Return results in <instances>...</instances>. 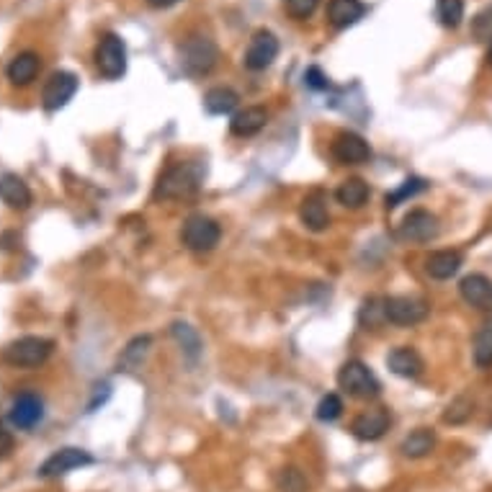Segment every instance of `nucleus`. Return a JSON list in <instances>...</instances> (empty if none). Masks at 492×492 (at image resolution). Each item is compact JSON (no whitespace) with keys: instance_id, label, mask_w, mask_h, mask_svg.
I'll use <instances>...</instances> for the list:
<instances>
[{"instance_id":"cd10ccee","label":"nucleus","mask_w":492,"mask_h":492,"mask_svg":"<svg viewBox=\"0 0 492 492\" xmlns=\"http://www.w3.org/2000/svg\"><path fill=\"white\" fill-rule=\"evenodd\" d=\"M170 332H173V338L178 340L181 351L186 353L191 361H196L199 353H201V338H199V332L191 328L188 323H173Z\"/></svg>"},{"instance_id":"c756f323","label":"nucleus","mask_w":492,"mask_h":492,"mask_svg":"<svg viewBox=\"0 0 492 492\" xmlns=\"http://www.w3.org/2000/svg\"><path fill=\"white\" fill-rule=\"evenodd\" d=\"M428 188V184L418 178V176H413V178H407V181H402L392 193H387V209H395L399 207L402 201H407V199H413V196H418Z\"/></svg>"},{"instance_id":"f03ea898","label":"nucleus","mask_w":492,"mask_h":492,"mask_svg":"<svg viewBox=\"0 0 492 492\" xmlns=\"http://www.w3.org/2000/svg\"><path fill=\"white\" fill-rule=\"evenodd\" d=\"M52 348H54V343L49 338L26 335V338L8 343L0 351V361H5L8 366H16V369H37L52 356Z\"/></svg>"},{"instance_id":"5701e85b","label":"nucleus","mask_w":492,"mask_h":492,"mask_svg":"<svg viewBox=\"0 0 492 492\" xmlns=\"http://www.w3.org/2000/svg\"><path fill=\"white\" fill-rule=\"evenodd\" d=\"M369 184L366 181H361V178H346L338 191H335V199H338V204H343L346 209H361L366 201H369Z\"/></svg>"},{"instance_id":"412c9836","label":"nucleus","mask_w":492,"mask_h":492,"mask_svg":"<svg viewBox=\"0 0 492 492\" xmlns=\"http://www.w3.org/2000/svg\"><path fill=\"white\" fill-rule=\"evenodd\" d=\"M299 219H302V225H305L307 230H312V233H323L328 227L330 211L323 193H309L307 196L305 201H302V207H299Z\"/></svg>"},{"instance_id":"ddd939ff","label":"nucleus","mask_w":492,"mask_h":492,"mask_svg":"<svg viewBox=\"0 0 492 492\" xmlns=\"http://www.w3.org/2000/svg\"><path fill=\"white\" fill-rule=\"evenodd\" d=\"M45 418V402L37 398L34 392H24L13 399L11 410H8V421L19 430H31L37 422Z\"/></svg>"},{"instance_id":"bb28decb","label":"nucleus","mask_w":492,"mask_h":492,"mask_svg":"<svg viewBox=\"0 0 492 492\" xmlns=\"http://www.w3.org/2000/svg\"><path fill=\"white\" fill-rule=\"evenodd\" d=\"M474 364L480 366V369H490L492 366V317L482 325V328L477 330V335H474Z\"/></svg>"},{"instance_id":"2f4dec72","label":"nucleus","mask_w":492,"mask_h":492,"mask_svg":"<svg viewBox=\"0 0 492 492\" xmlns=\"http://www.w3.org/2000/svg\"><path fill=\"white\" fill-rule=\"evenodd\" d=\"M340 415H343V399L338 398L335 392H330V395L320 399V405H317V421L332 422L338 421Z\"/></svg>"},{"instance_id":"c85d7f7f","label":"nucleus","mask_w":492,"mask_h":492,"mask_svg":"<svg viewBox=\"0 0 492 492\" xmlns=\"http://www.w3.org/2000/svg\"><path fill=\"white\" fill-rule=\"evenodd\" d=\"M436 19L444 29H459L464 21V0H439Z\"/></svg>"},{"instance_id":"0eeeda50","label":"nucleus","mask_w":492,"mask_h":492,"mask_svg":"<svg viewBox=\"0 0 492 492\" xmlns=\"http://www.w3.org/2000/svg\"><path fill=\"white\" fill-rule=\"evenodd\" d=\"M78 78L68 70H57L49 75V80L42 88V106L47 111H60L72 101V95L78 94Z\"/></svg>"},{"instance_id":"ea45409f","label":"nucleus","mask_w":492,"mask_h":492,"mask_svg":"<svg viewBox=\"0 0 492 492\" xmlns=\"http://www.w3.org/2000/svg\"><path fill=\"white\" fill-rule=\"evenodd\" d=\"M488 65L492 68V39H490V47H488Z\"/></svg>"},{"instance_id":"f8f14e48","label":"nucleus","mask_w":492,"mask_h":492,"mask_svg":"<svg viewBox=\"0 0 492 492\" xmlns=\"http://www.w3.org/2000/svg\"><path fill=\"white\" fill-rule=\"evenodd\" d=\"M439 219L428 209H413L399 225V237L410 242H428L439 234Z\"/></svg>"},{"instance_id":"4be33fe9","label":"nucleus","mask_w":492,"mask_h":492,"mask_svg":"<svg viewBox=\"0 0 492 492\" xmlns=\"http://www.w3.org/2000/svg\"><path fill=\"white\" fill-rule=\"evenodd\" d=\"M0 199H3L11 209L16 211H24L31 207V191H29V186H26L24 181H21L19 176H13V173H8V176L0 178Z\"/></svg>"},{"instance_id":"4468645a","label":"nucleus","mask_w":492,"mask_h":492,"mask_svg":"<svg viewBox=\"0 0 492 492\" xmlns=\"http://www.w3.org/2000/svg\"><path fill=\"white\" fill-rule=\"evenodd\" d=\"M459 294L469 307L480 312H492V279L485 274H469L459 283Z\"/></svg>"},{"instance_id":"dca6fc26","label":"nucleus","mask_w":492,"mask_h":492,"mask_svg":"<svg viewBox=\"0 0 492 492\" xmlns=\"http://www.w3.org/2000/svg\"><path fill=\"white\" fill-rule=\"evenodd\" d=\"M366 3L361 0H330L328 3V21L332 29L343 31L348 26L358 24L366 16Z\"/></svg>"},{"instance_id":"b1692460","label":"nucleus","mask_w":492,"mask_h":492,"mask_svg":"<svg viewBox=\"0 0 492 492\" xmlns=\"http://www.w3.org/2000/svg\"><path fill=\"white\" fill-rule=\"evenodd\" d=\"M150 346H152L150 335H137L119 356V372H137L144 364L147 353H150Z\"/></svg>"},{"instance_id":"a211bd4d","label":"nucleus","mask_w":492,"mask_h":492,"mask_svg":"<svg viewBox=\"0 0 492 492\" xmlns=\"http://www.w3.org/2000/svg\"><path fill=\"white\" fill-rule=\"evenodd\" d=\"M39 70H42V60H39V54H37V52H21V54H16V57L8 62L5 75H8V80H11L13 86L24 88V86H29V83H34V80H37Z\"/></svg>"},{"instance_id":"f704fd0d","label":"nucleus","mask_w":492,"mask_h":492,"mask_svg":"<svg viewBox=\"0 0 492 492\" xmlns=\"http://www.w3.org/2000/svg\"><path fill=\"white\" fill-rule=\"evenodd\" d=\"M317 3L320 0H286V13L297 21H305L317 11Z\"/></svg>"},{"instance_id":"e433bc0d","label":"nucleus","mask_w":492,"mask_h":492,"mask_svg":"<svg viewBox=\"0 0 492 492\" xmlns=\"http://www.w3.org/2000/svg\"><path fill=\"white\" fill-rule=\"evenodd\" d=\"M474 34L477 37H492V8H488L485 13H480L474 19Z\"/></svg>"},{"instance_id":"58836bf2","label":"nucleus","mask_w":492,"mask_h":492,"mask_svg":"<svg viewBox=\"0 0 492 492\" xmlns=\"http://www.w3.org/2000/svg\"><path fill=\"white\" fill-rule=\"evenodd\" d=\"M176 3H181V0H147V5H152V8H158V11L170 8V5H176Z\"/></svg>"},{"instance_id":"f3484780","label":"nucleus","mask_w":492,"mask_h":492,"mask_svg":"<svg viewBox=\"0 0 492 492\" xmlns=\"http://www.w3.org/2000/svg\"><path fill=\"white\" fill-rule=\"evenodd\" d=\"M464 266V258L459 250H436L425 258V271L430 279L436 282H448L459 274V268Z\"/></svg>"},{"instance_id":"f257e3e1","label":"nucleus","mask_w":492,"mask_h":492,"mask_svg":"<svg viewBox=\"0 0 492 492\" xmlns=\"http://www.w3.org/2000/svg\"><path fill=\"white\" fill-rule=\"evenodd\" d=\"M204 170L196 163H176L165 168L158 186H155V199H188L201 186Z\"/></svg>"},{"instance_id":"393cba45","label":"nucleus","mask_w":492,"mask_h":492,"mask_svg":"<svg viewBox=\"0 0 492 492\" xmlns=\"http://www.w3.org/2000/svg\"><path fill=\"white\" fill-rule=\"evenodd\" d=\"M433 446H436V433H433L430 428H418V430H413V433L399 444V451H402L407 459H422V456H428V454L433 451Z\"/></svg>"},{"instance_id":"39448f33","label":"nucleus","mask_w":492,"mask_h":492,"mask_svg":"<svg viewBox=\"0 0 492 492\" xmlns=\"http://www.w3.org/2000/svg\"><path fill=\"white\" fill-rule=\"evenodd\" d=\"M338 384L346 395H351L356 399H372L381 390L374 372L361 361H346L338 372Z\"/></svg>"},{"instance_id":"9b49d317","label":"nucleus","mask_w":492,"mask_h":492,"mask_svg":"<svg viewBox=\"0 0 492 492\" xmlns=\"http://www.w3.org/2000/svg\"><path fill=\"white\" fill-rule=\"evenodd\" d=\"M330 152L340 165L369 163V158H372L369 142L364 140L361 135H356V132H340L330 144Z\"/></svg>"},{"instance_id":"1a4fd4ad","label":"nucleus","mask_w":492,"mask_h":492,"mask_svg":"<svg viewBox=\"0 0 492 492\" xmlns=\"http://www.w3.org/2000/svg\"><path fill=\"white\" fill-rule=\"evenodd\" d=\"M384 312H387V323L410 328L428 317V305L415 297H390L384 299Z\"/></svg>"},{"instance_id":"423d86ee","label":"nucleus","mask_w":492,"mask_h":492,"mask_svg":"<svg viewBox=\"0 0 492 492\" xmlns=\"http://www.w3.org/2000/svg\"><path fill=\"white\" fill-rule=\"evenodd\" d=\"M95 68L106 80H119L127 72V45L117 34H106L94 52Z\"/></svg>"},{"instance_id":"20e7f679","label":"nucleus","mask_w":492,"mask_h":492,"mask_svg":"<svg viewBox=\"0 0 492 492\" xmlns=\"http://www.w3.org/2000/svg\"><path fill=\"white\" fill-rule=\"evenodd\" d=\"M219 237H222V227L204 214H191L181 230V242L191 253H209L219 245Z\"/></svg>"},{"instance_id":"7ed1b4c3","label":"nucleus","mask_w":492,"mask_h":492,"mask_svg":"<svg viewBox=\"0 0 492 492\" xmlns=\"http://www.w3.org/2000/svg\"><path fill=\"white\" fill-rule=\"evenodd\" d=\"M217 60H219V49L209 37L196 34L181 45V68L188 75H209L217 68Z\"/></svg>"},{"instance_id":"9d476101","label":"nucleus","mask_w":492,"mask_h":492,"mask_svg":"<svg viewBox=\"0 0 492 492\" xmlns=\"http://www.w3.org/2000/svg\"><path fill=\"white\" fill-rule=\"evenodd\" d=\"M88 464H94V456H91L88 451L75 448V446H65V448L54 451L47 462L39 467V477H45V480L62 477V474H68V472H72V469L88 467Z\"/></svg>"},{"instance_id":"6e6552de","label":"nucleus","mask_w":492,"mask_h":492,"mask_svg":"<svg viewBox=\"0 0 492 492\" xmlns=\"http://www.w3.org/2000/svg\"><path fill=\"white\" fill-rule=\"evenodd\" d=\"M279 57V39L271 34V31H266V29H260L253 34V39H250V45L245 49V68L253 72L266 70V68H271L274 65V60Z\"/></svg>"},{"instance_id":"4c0bfd02","label":"nucleus","mask_w":492,"mask_h":492,"mask_svg":"<svg viewBox=\"0 0 492 492\" xmlns=\"http://www.w3.org/2000/svg\"><path fill=\"white\" fill-rule=\"evenodd\" d=\"M11 451H13V436H11V430L0 421V459H5Z\"/></svg>"},{"instance_id":"2eb2a0df","label":"nucleus","mask_w":492,"mask_h":492,"mask_svg":"<svg viewBox=\"0 0 492 492\" xmlns=\"http://www.w3.org/2000/svg\"><path fill=\"white\" fill-rule=\"evenodd\" d=\"M390 413L384 407H374V410H366L361 413L351 425V433L358 441H379L387 430H390Z\"/></svg>"},{"instance_id":"a878e982","label":"nucleus","mask_w":492,"mask_h":492,"mask_svg":"<svg viewBox=\"0 0 492 492\" xmlns=\"http://www.w3.org/2000/svg\"><path fill=\"white\" fill-rule=\"evenodd\" d=\"M237 103H240V95L234 94L233 88H225V86L211 88L209 94L204 95V109H207L209 114H214V117L233 114L234 109H237Z\"/></svg>"},{"instance_id":"72a5a7b5","label":"nucleus","mask_w":492,"mask_h":492,"mask_svg":"<svg viewBox=\"0 0 492 492\" xmlns=\"http://www.w3.org/2000/svg\"><path fill=\"white\" fill-rule=\"evenodd\" d=\"M469 415H472V399L467 398H456L448 407H446V413H444V421L446 422H464L469 421Z\"/></svg>"},{"instance_id":"aec40b11","label":"nucleus","mask_w":492,"mask_h":492,"mask_svg":"<svg viewBox=\"0 0 492 492\" xmlns=\"http://www.w3.org/2000/svg\"><path fill=\"white\" fill-rule=\"evenodd\" d=\"M387 366L392 374L402 376V379H418L422 374V358L415 348L399 346L387 356Z\"/></svg>"},{"instance_id":"c9c22d12","label":"nucleus","mask_w":492,"mask_h":492,"mask_svg":"<svg viewBox=\"0 0 492 492\" xmlns=\"http://www.w3.org/2000/svg\"><path fill=\"white\" fill-rule=\"evenodd\" d=\"M305 83L307 88H312V91H328L330 88L328 75L320 70V68H309V70L305 72Z\"/></svg>"},{"instance_id":"7c9ffc66","label":"nucleus","mask_w":492,"mask_h":492,"mask_svg":"<svg viewBox=\"0 0 492 492\" xmlns=\"http://www.w3.org/2000/svg\"><path fill=\"white\" fill-rule=\"evenodd\" d=\"M276 485L282 492H307V477L297 467H286L279 472L276 477Z\"/></svg>"},{"instance_id":"6ab92c4d","label":"nucleus","mask_w":492,"mask_h":492,"mask_svg":"<svg viewBox=\"0 0 492 492\" xmlns=\"http://www.w3.org/2000/svg\"><path fill=\"white\" fill-rule=\"evenodd\" d=\"M268 124V111L263 106H248L242 111H237L230 121V129H233L234 137H256L260 129Z\"/></svg>"},{"instance_id":"473e14b6","label":"nucleus","mask_w":492,"mask_h":492,"mask_svg":"<svg viewBox=\"0 0 492 492\" xmlns=\"http://www.w3.org/2000/svg\"><path fill=\"white\" fill-rule=\"evenodd\" d=\"M361 323L369 328H379L381 323H387V312H384V299H369L361 309Z\"/></svg>"}]
</instances>
